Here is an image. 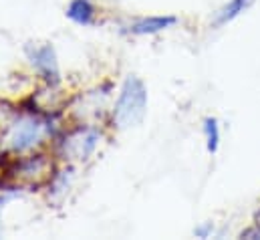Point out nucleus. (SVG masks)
<instances>
[{
    "label": "nucleus",
    "mask_w": 260,
    "mask_h": 240,
    "mask_svg": "<svg viewBox=\"0 0 260 240\" xmlns=\"http://www.w3.org/2000/svg\"><path fill=\"white\" fill-rule=\"evenodd\" d=\"M145 113H147V87L139 77L129 75L125 77L117 101L111 109V125L119 131L131 129L143 121Z\"/></svg>",
    "instance_id": "3"
},
{
    "label": "nucleus",
    "mask_w": 260,
    "mask_h": 240,
    "mask_svg": "<svg viewBox=\"0 0 260 240\" xmlns=\"http://www.w3.org/2000/svg\"><path fill=\"white\" fill-rule=\"evenodd\" d=\"M204 135H206V147L210 154H216L220 147V125L216 117L204 119Z\"/></svg>",
    "instance_id": "9"
},
{
    "label": "nucleus",
    "mask_w": 260,
    "mask_h": 240,
    "mask_svg": "<svg viewBox=\"0 0 260 240\" xmlns=\"http://www.w3.org/2000/svg\"><path fill=\"white\" fill-rule=\"evenodd\" d=\"M55 137H57V131H55L51 113L26 109L2 135V141L6 143L8 154L20 156V154L41 149L49 139H55Z\"/></svg>",
    "instance_id": "1"
},
{
    "label": "nucleus",
    "mask_w": 260,
    "mask_h": 240,
    "mask_svg": "<svg viewBox=\"0 0 260 240\" xmlns=\"http://www.w3.org/2000/svg\"><path fill=\"white\" fill-rule=\"evenodd\" d=\"M24 53L28 63L35 67V71L45 79L49 85L59 83V61H57V51L49 43H26Z\"/></svg>",
    "instance_id": "5"
},
{
    "label": "nucleus",
    "mask_w": 260,
    "mask_h": 240,
    "mask_svg": "<svg viewBox=\"0 0 260 240\" xmlns=\"http://www.w3.org/2000/svg\"><path fill=\"white\" fill-rule=\"evenodd\" d=\"M20 113H22V111H20L16 105H12V103L6 101V99H0V135H4V133L12 127V123L18 119Z\"/></svg>",
    "instance_id": "10"
},
{
    "label": "nucleus",
    "mask_w": 260,
    "mask_h": 240,
    "mask_svg": "<svg viewBox=\"0 0 260 240\" xmlns=\"http://www.w3.org/2000/svg\"><path fill=\"white\" fill-rule=\"evenodd\" d=\"M178 22V16L172 14H159V16H145L135 20L133 24H129V33L135 37H145V35H157L161 31L172 28Z\"/></svg>",
    "instance_id": "6"
},
{
    "label": "nucleus",
    "mask_w": 260,
    "mask_h": 240,
    "mask_svg": "<svg viewBox=\"0 0 260 240\" xmlns=\"http://www.w3.org/2000/svg\"><path fill=\"white\" fill-rule=\"evenodd\" d=\"M254 4V0H230L226 2L214 16V24L216 26H222V24H228L230 20L238 18L242 12H246L250 6Z\"/></svg>",
    "instance_id": "8"
},
{
    "label": "nucleus",
    "mask_w": 260,
    "mask_h": 240,
    "mask_svg": "<svg viewBox=\"0 0 260 240\" xmlns=\"http://www.w3.org/2000/svg\"><path fill=\"white\" fill-rule=\"evenodd\" d=\"M6 154V152H4ZM57 156L47 154L43 149H35L20 156H8V160L0 162L2 180L16 186L41 188L49 186L53 176L57 174Z\"/></svg>",
    "instance_id": "2"
},
{
    "label": "nucleus",
    "mask_w": 260,
    "mask_h": 240,
    "mask_svg": "<svg viewBox=\"0 0 260 240\" xmlns=\"http://www.w3.org/2000/svg\"><path fill=\"white\" fill-rule=\"evenodd\" d=\"M2 158H4V152H2V141H0V162H2Z\"/></svg>",
    "instance_id": "12"
},
{
    "label": "nucleus",
    "mask_w": 260,
    "mask_h": 240,
    "mask_svg": "<svg viewBox=\"0 0 260 240\" xmlns=\"http://www.w3.org/2000/svg\"><path fill=\"white\" fill-rule=\"evenodd\" d=\"M99 141L101 129L95 123H79L55 137V156L67 164L87 162L95 154Z\"/></svg>",
    "instance_id": "4"
},
{
    "label": "nucleus",
    "mask_w": 260,
    "mask_h": 240,
    "mask_svg": "<svg viewBox=\"0 0 260 240\" xmlns=\"http://www.w3.org/2000/svg\"><path fill=\"white\" fill-rule=\"evenodd\" d=\"M212 232H214V224H212V222H206V224L198 226V228L194 230V234L198 236V238H208Z\"/></svg>",
    "instance_id": "11"
},
{
    "label": "nucleus",
    "mask_w": 260,
    "mask_h": 240,
    "mask_svg": "<svg viewBox=\"0 0 260 240\" xmlns=\"http://www.w3.org/2000/svg\"><path fill=\"white\" fill-rule=\"evenodd\" d=\"M97 8L93 0H71L67 6V18L79 26H89L95 22Z\"/></svg>",
    "instance_id": "7"
}]
</instances>
